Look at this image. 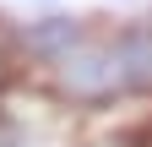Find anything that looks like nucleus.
Wrapping results in <instances>:
<instances>
[{
    "instance_id": "1",
    "label": "nucleus",
    "mask_w": 152,
    "mask_h": 147,
    "mask_svg": "<svg viewBox=\"0 0 152 147\" xmlns=\"http://www.w3.org/2000/svg\"><path fill=\"white\" fill-rule=\"evenodd\" d=\"M33 54L44 60V76L76 104H103L152 87V27H82L54 22L33 33Z\"/></svg>"
}]
</instances>
